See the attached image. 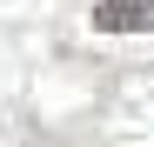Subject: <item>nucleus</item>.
<instances>
[{
  "mask_svg": "<svg viewBox=\"0 0 154 147\" xmlns=\"http://www.w3.org/2000/svg\"><path fill=\"white\" fill-rule=\"evenodd\" d=\"M100 34H154V0H94Z\"/></svg>",
  "mask_w": 154,
  "mask_h": 147,
  "instance_id": "obj_1",
  "label": "nucleus"
}]
</instances>
